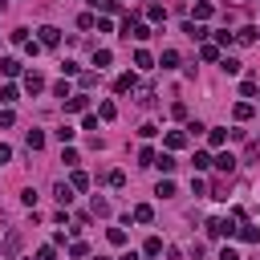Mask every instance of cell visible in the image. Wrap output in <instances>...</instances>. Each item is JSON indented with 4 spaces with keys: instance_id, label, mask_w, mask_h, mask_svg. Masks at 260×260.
<instances>
[{
    "instance_id": "6da1fadb",
    "label": "cell",
    "mask_w": 260,
    "mask_h": 260,
    "mask_svg": "<svg viewBox=\"0 0 260 260\" xmlns=\"http://www.w3.org/2000/svg\"><path fill=\"white\" fill-rule=\"evenodd\" d=\"M232 232H236V215H228V219H223V215L207 219V236H211V240H223V236H232Z\"/></svg>"
},
{
    "instance_id": "7a4b0ae2",
    "label": "cell",
    "mask_w": 260,
    "mask_h": 260,
    "mask_svg": "<svg viewBox=\"0 0 260 260\" xmlns=\"http://www.w3.org/2000/svg\"><path fill=\"white\" fill-rule=\"evenodd\" d=\"M37 41H41L45 49H57V41H61V32H57L53 24H41V28H37Z\"/></svg>"
},
{
    "instance_id": "3957f363",
    "label": "cell",
    "mask_w": 260,
    "mask_h": 260,
    "mask_svg": "<svg viewBox=\"0 0 260 260\" xmlns=\"http://www.w3.org/2000/svg\"><path fill=\"white\" fill-rule=\"evenodd\" d=\"M85 106H89L85 93H69V98H65V114H85Z\"/></svg>"
},
{
    "instance_id": "277c9868",
    "label": "cell",
    "mask_w": 260,
    "mask_h": 260,
    "mask_svg": "<svg viewBox=\"0 0 260 260\" xmlns=\"http://www.w3.org/2000/svg\"><path fill=\"white\" fill-rule=\"evenodd\" d=\"M24 89H28V93H41V89H45V77H41L37 69H28V73H24Z\"/></svg>"
},
{
    "instance_id": "5b68a950",
    "label": "cell",
    "mask_w": 260,
    "mask_h": 260,
    "mask_svg": "<svg viewBox=\"0 0 260 260\" xmlns=\"http://www.w3.org/2000/svg\"><path fill=\"white\" fill-rule=\"evenodd\" d=\"M162 146H167V150H183V146H187V134H183V130H171V134L162 138Z\"/></svg>"
},
{
    "instance_id": "8992f818",
    "label": "cell",
    "mask_w": 260,
    "mask_h": 260,
    "mask_svg": "<svg viewBox=\"0 0 260 260\" xmlns=\"http://www.w3.org/2000/svg\"><path fill=\"white\" fill-rule=\"evenodd\" d=\"M154 167H158L162 175H171V171H175L179 162H175V154H171V150H162V154H154Z\"/></svg>"
},
{
    "instance_id": "52a82bcc",
    "label": "cell",
    "mask_w": 260,
    "mask_h": 260,
    "mask_svg": "<svg viewBox=\"0 0 260 260\" xmlns=\"http://www.w3.org/2000/svg\"><path fill=\"white\" fill-rule=\"evenodd\" d=\"M236 41H240V45H256V41H260V32H256V24H244V28L236 32Z\"/></svg>"
},
{
    "instance_id": "ba28073f",
    "label": "cell",
    "mask_w": 260,
    "mask_h": 260,
    "mask_svg": "<svg viewBox=\"0 0 260 260\" xmlns=\"http://www.w3.org/2000/svg\"><path fill=\"white\" fill-rule=\"evenodd\" d=\"M134 85H138V77H134V73H122V77L114 81V93H130Z\"/></svg>"
},
{
    "instance_id": "9c48e42d",
    "label": "cell",
    "mask_w": 260,
    "mask_h": 260,
    "mask_svg": "<svg viewBox=\"0 0 260 260\" xmlns=\"http://www.w3.org/2000/svg\"><path fill=\"white\" fill-rule=\"evenodd\" d=\"M211 162H215V167H219L223 175H232V171H236V154H228V150H223V154H215Z\"/></svg>"
},
{
    "instance_id": "30bf717a",
    "label": "cell",
    "mask_w": 260,
    "mask_h": 260,
    "mask_svg": "<svg viewBox=\"0 0 260 260\" xmlns=\"http://www.w3.org/2000/svg\"><path fill=\"white\" fill-rule=\"evenodd\" d=\"M53 195H57V203H61V207H69V203H73V187H69V183H57V187H53Z\"/></svg>"
},
{
    "instance_id": "8fae6325",
    "label": "cell",
    "mask_w": 260,
    "mask_h": 260,
    "mask_svg": "<svg viewBox=\"0 0 260 260\" xmlns=\"http://www.w3.org/2000/svg\"><path fill=\"white\" fill-rule=\"evenodd\" d=\"M130 219H138V223H150V219H154V207H150V203H138V207L130 211Z\"/></svg>"
},
{
    "instance_id": "7c38bea8",
    "label": "cell",
    "mask_w": 260,
    "mask_h": 260,
    "mask_svg": "<svg viewBox=\"0 0 260 260\" xmlns=\"http://www.w3.org/2000/svg\"><path fill=\"white\" fill-rule=\"evenodd\" d=\"M183 32H187V37H195V41H203V37H207L203 20H187V24H183Z\"/></svg>"
},
{
    "instance_id": "4fadbf2b",
    "label": "cell",
    "mask_w": 260,
    "mask_h": 260,
    "mask_svg": "<svg viewBox=\"0 0 260 260\" xmlns=\"http://www.w3.org/2000/svg\"><path fill=\"white\" fill-rule=\"evenodd\" d=\"M232 118H236V122H248V118H252V102H236V106H232Z\"/></svg>"
},
{
    "instance_id": "5bb4252c",
    "label": "cell",
    "mask_w": 260,
    "mask_h": 260,
    "mask_svg": "<svg viewBox=\"0 0 260 260\" xmlns=\"http://www.w3.org/2000/svg\"><path fill=\"white\" fill-rule=\"evenodd\" d=\"M0 73H4V77H16V73H20V61H16V57H0Z\"/></svg>"
},
{
    "instance_id": "9a60e30c",
    "label": "cell",
    "mask_w": 260,
    "mask_h": 260,
    "mask_svg": "<svg viewBox=\"0 0 260 260\" xmlns=\"http://www.w3.org/2000/svg\"><path fill=\"white\" fill-rule=\"evenodd\" d=\"M211 12H215V4H211V0H195V20H207Z\"/></svg>"
},
{
    "instance_id": "2e32d148",
    "label": "cell",
    "mask_w": 260,
    "mask_h": 260,
    "mask_svg": "<svg viewBox=\"0 0 260 260\" xmlns=\"http://www.w3.org/2000/svg\"><path fill=\"white\" fill-rule=\"evenodd\" d=\"M24 142H28V150H41V146H45V130H28Z\"/></svg>"
},
{
    "instance_id": "e0dca14e",
    "label": "cell",
    "mask_w": 260,
    "mask_h": 260,
    "mask_svg": "<svg viewBox=\"0 0 260 260\" xmlns=\"http://www.w3.org/2000/svg\"><path fill=\"white\" fill-rule=\"evenodd\" d=\"M69 187H73V191H85V187H89V175H85V171H73V175H69Z\"/></svg>"
},
{
    "instance_id": "ac0fdd59",
    "label": "cell",
    "mask_w": 260,
    "mask_h": 260,
    "mask_svg": "<svg viewBox=\"0 0 260 260\" xmlns=\"http://www.w3.org/2000/svg\"><path fill=\"white\" fill-rule=\"evenodd\" d=\"M236 232H240V240H244V244H256V240H260L256 223H244V228H236Z\"/></svg>"
},
{
    "instance_id": "d6986e66",
    "label": "cell",
    "mask_w": 260,
    "mask_h": 260,
    "mask_svg": "<svg viewBox=\"0 0 260 260\" xmlns=\"http://www.w3.org/2000/svg\"><path fill=\"white\" fill-rule=\"evenodd\" d=\"M146 20H154V24L167 20V8H162V4H146Z\"/></svg>"
},
{
    "instance_id": "ffe728a7",
    "label": "cell",
    "mask_w": 260,
    "mask_h": 260,
    "mask_svg": "<svg viewBox=\"0 0 260 260\" xmlns=\"http://www.w3.org/2000/svg\"><path fill=\"white\" fill-rule=\"evenodd\" d=\"M110 61H114V53H110V49H98V53H93V65H98V73H102Z\"/></svg>"
},
{
    "instance_id": "44dd1931",
    "label": "cell",
    "mask_w": 260,
    "mask_h": 260,
    "mask_svg": "<svg viewBox=\"0 0 260 260\" xmlns=\"http://www.w3.org/2000/svg\"><path fill=\"white\" fill-rule=\"evenodd\" d=\"M134 65H138V69H150V65H154V57H150L146 49H134Z\"/></svg>"
},
{
    "instance_id": "7402d4cb",
    "label": "cell",
    "mask_w": 260,
    "mask_h": 260,
    "mask_svg": "<svg viewBox=\"0 0 260 260\" xmlns=\"http://www.w3.org/2000/svg\"><path fill=\"white\" fill-rule=\"evenodd\" d=\"M158 65H162V69H175V65H179V53H175V49H162Z\"/></svg>"
},
{
    "instance_id": "603a6c76",
    "label": "cell",
    "mask_w": 260,
    "mask_h": 260,
    "mask_svg": "<svg viewBox=\"0 0 260 260\" xmlns=\"http://www.w3.org/2000/svg\"><path fill=\"white\" fill-rule=\"evenodd\" d=\"M114 114H118L114 102H102V106H98V118H102V122H114Z\"/></svg>"
},
{
    "instance_id": "cb8c5ba5",
    "label": "cell",
    "mask_w": 260,
    "mask_h": 260,
    "mask_svg": "<svg viewBox=\"0 0 260 260\" xmlns=\"http://www.w3.org/2000/svg\"><path fill=\"white\" fill-rule=\"evenodd\" d=\"M207 142H211V146H223V142H228V130L211 126V130H207Z\"/></svg>"
},
{
    "instance_id": "d4e9b609",
    "label": "cell",
    "mask_w": 260,
    "mask_h": 260,
    "mask_svg": "<svg viewBox=\"0 0 260 260\" xmlns=\"http://www.w3.org/2000/svg\"><path fill=\"white\" fill-rule=\"evenodd\" d=\"M191 167H195V171H207V167H211V154H207V150H195Z\"/></svg>"
},
{
    "instance_id": "484cf974",
    "label": "cell",
    "mask_w": 260,
    "mask_h": 260,
    "mask_svg": "<svg viewBox=\"0 0 260 260\" xmlns=\"http://www.w3.org/2000/svg\"><path fill=\"white\" fill-rule=\"evenodd\" d=\"M158 252H162V240H158V236H150V240L142 244V256H158Z\"/></svg>"
},
{
    "instance_id": "4316f807",
    "label": "cell",
    "mask_w": 260,
    "mask_h": 260,
    "mask_svg": "<svg viewBox=\"0 0 260 260\" xmlns=\"http://www.w3.org/2000/svg\"><path fill=\"white\" fill-rule=\"evenodd\" d=\"M0 102H4V106L20 102V89H16V85H4V89H0Z\"/></svg>"
},
{
    "instance_id": "83f0119b",
    "label": "cell",
    "mask_w": 260,
    "mask_h": 260,
    "mask_svg": "<svg viewBox=\"0 0 260 260\" xmlns=\"http://www.w3.org/2000/svg\"><path fill=\"white\" fill-rule=\"evenodd\" d=\"M106 240H110L114 248H122V244H126V232H122V228H110V232H106Z\"/></svg>"
},
{
    "instance_id": "f1b7e54d",
    "label": "cell",
    "mask_w": 260,
    "mask_h": 260,
    "mask_svg": "<svg viewBox=\"0 0 260 260\" xmlns=\"http://www.w3.org/2000/svg\"><path fill=\"white\" fill-rule=\"evenodd\" d=\"M199 57H203V61H219V45H203Z\"/></svg>"
},
{
    "instance_id": "f546056e",
    "label": "cell",
    "mask_w": 260,
    "mask_h": 260,
    "mask_svg": "<svg viewBox=\"0 0 260 260\" xmlns=\"http://www.w3.org/2000/svg\"><path fill=\"white\" fill-rule=\"evenodd\" d=\"M154 195H162V199H171V195H175V183H171V179H162V183L154 187Z\"/></svg>"
},
{
    "instance_id": "4dcf8cb0",
    "label": "cell",
    "mask_w": 260,
    "mask_h": 260,
    "mask_svg": "<svg viewBox=\"0 0 260 260\" xmlns=\"http://www.w3.org/2000/svg\"><path fill=\"white\" fill-rule=\"evenodd\" d=\"M102 12H122V0H98Z\"/></svg>"
},
{
    "instance_id": "1f68e13d",
    "label": "cell",
    "mask_w": 260,
    "mask_h": 260,
    "mask_svg": "<svg viewBox=\"0 0 260 260\" xmlns=\"http://www.w3.org/2000/svg\"><path fill=\"white\" fill-rule=\"evenodd\" d=\"M219 65H223V73H232V77H236V73H240V61H236V57H223V61H219Z\"/></svg>"
},
{
    "instance_id": "d6a6232c",
    "label": "cell",
    "mask_w": 260,
    "mask_h": 260,
    "mask_svg": "<svg viewBox=\"0 0 260 260\" xmlns=\"http://www.w3.org/2000/svg\"><path fill=\"white\" fill-rule=\"evenodd\" d=\"M240 93H244V98H256V81L244 77V81H240Z\"/></svg>"
},
{
    "instance_id": "836d02e7",
    "label": "cell",
    "mask_w": 260,
    "mask_h": 260,
    "mask_svg": "<svg viewBox=\"0 0 260 260\" xmlns=\"http://www.w3.org/2000/svg\"><path fill=\"white\" fill-rule=\"evenodd\" d=\"M73 134H77V130H73V126H61V130H57V142H61V146H65V142H73Z\"/></svg>"
},
{
    "instance_id": "e575fe53",
    "label": "cell",
    "mask_w": 260,
    "mask_h": 260,
    "mask_svg": "<svg viewBox=\"0 0 260 260\" xmlns=\"http://www.w3.org/2000/svg\"><path fill=\"white\" fill-rule=\"evenodd\" d=\"M138 162H142V167H154V150L142 146V150H138Z\"/></svg>"
},
{
    "instance_id": "d590c367",
    "label": "cell",
    "mask_w": 260,
    "mask_h": 260,
    "mask_svg": "<svg viewBox=\"0 0 260 260\" xmlns=\"http://www.w3.org/2000/svg\"><path fill=\"white\" fill-rule=\"evenodd\" d=\"M93 24H98L93 12H81V16H77V28H93Z\"/></svg>"
},
{
    "instance_id": "8d00e7d4",
    "label": "cell",
    "mask_w": 260,
    "mask_h": 260,
    "mask_svg": "<svg viewBox=\"0 0 260 260\" xmlns=\"http://www.w3.org/2000/svg\"><path fill=\"white\" fill-rule=\"evenodd\" d=\"M8 41H12V45H24V41H28V32H24V28H12V32H8Z\"/></svg>"
},
{
    "instance_id": "74e56055",
    "label": "cell",
    "mask_w": 260,
    "mask_h": 260,
    "mask_svg": "<svg viewBox=\"0 0 260 260\" xmlns=\"http://www.w3.org/2000/svg\"><path fill=\"white\" fill-rule=\"evenodd\" d=\"M138 134H142V138H154V134H158V126H154V122H142V126H138Z\"/></svg>"
},
{
    "instance_id": "f35d334b",
    "label": "cell",
    "mask_w": 260,
    "mask_h": 260,
    "mask_svg": "<svg viewBox=\"0 0 260 260\" xmlns=\"http://www.w3.org/2000/svg\"><path fill=\"white\" fill-rule=\"evenodd\" d=\"M106 183H110V187H126V175H122V171H110V179H106Z\"/></svg>"
},
{
    "instance_id": "ab89813d",
    "label": "cell",
    "mask_w": 260,
    "mask_h": 260,
    "mask_svg": "<svg viewBox=\"0 0 260 260\" xmlns=\"http://www.w3.org/2000/svg\"><path fill=\"white\" fill-rule=\"evenodd\" d=\"M93 215H110V203H106V199H98V195H93Z\"/></svg>"
},
{
    "instance_id": "60d3db41",
    "label": "cell",
    "mask_w": 260,
    "mask_h": 260,
    "mask_svg": "<svg viewBox=\"0 0 260 260\" xmlns=\"http://www.w3.org/2000/svg\"><path fill=\"white\" fill-rule=\"evenodd\" d=\"M85 252H89V244H81V240H73V244H69V256H85Z\"/></svg>"
},
{
    "instance_id": "b9f144b4",
    "label": "cell",
    "mask_w": 260,
    "mask_h": 260,
    "mask_svg": "<svg viewBox=\"0 0 260 260\" xmlns=\"http://www.w3.org/2000/svg\"><path fill=\"white\" fill-rule=\"evenodd\" d=\"M37 260H57V248H53V244H45V248L37 252Z\"/></svg>"
},
{
    "instance_id": "7bdbcfd3",
    "label": "cell",
    "mask_w": 260,
    "mask_h": 260,
    "mask_svg": "<svg viewBox=\"0 0 260 260\" xmlns=\"http://www.w3.org/2000/svg\"><path fill=\"white\" fill-rule=\"evenodd\" d=\"M61 73H65V77H73V73H81V69H77V61H61Z\"/></svg>"
},
{
    "instance_id": "ee69618b",
    "label": "cell",
    "mask_w": 260,
    "mask_h": 260,
    "mask_svg": "<svg viewBox=\"0 0 260 260\" xmlns=\"http://www.w3.org/2000/svg\"><path fill=\"white\" fill-rule=\"evenodd\" d=\"M53 93H57V98L65 102V98H69V81H57V85H53Z\"/></svg>"
},
{
    "instance_id": "f6af8a7d",
    "label": "cell",
    "mask_w": 260,
    "mask_h": 260,
    "mask_svg": "<svg viewBox=\"0 0 260 260\" xmlns=\"http://www.w3.org/2000/svg\"><path fill=\"white\" fill-rule=\"evenodd\" d=\"M12 122H16V114L12 110H0V126H12Z\"/></svg>"
},
{
    "instance_id": "bcb514c9",
    "label": "cell",
    "mask_w": 260,
    "mask_h": 260,
    "mask_svg": "<svg viewBox=\"0 0 260 260\" xmlns=\"http://www.w3.org/2000/svg\"><path fill=\"white\" fill-rule=\"evenodd\" d=\"M8 158H12V146H8V142H0V167H4Z\"/></svg>"
},
{
    "instance_id": "7dc6e473",
    "label": "cell",
    "mask_w": 260,
    "mask_h": 260,
    "mask_svg": "<svg viewBox=\"0 0 260 260\" xmlns=\"http://www.w3.org/2000/svg\"><path fill=\"white\" fill-rule=\"evenodd\" d=\"M219 260H240V252H236V248H223V252H219Z\"/></svg>"
},
{
    "instance_id": "c3c4849f",
    "label": "cell",
    "mask_w": 260,
    "mask_h": 260,
    "mask_svg": "<svg viewBox=\"0 0 260 260\" xmlns=\"http://www.w3.org/2000/svg\"><path fill=\"white\" fill-rule=\"evenodd\" d=\"M118 260H138V252H126V256H118Z\"/></svg>"
},
{
    "instance_id": "681fc988",
    "label": "cell",
    "mask_w": 260,
    "mask_h": 260,
    "mask_svg": "<svg viewBox=\"0 0 260 260\" xmlns=\"http://www.w3.org/2000/svg\"><path fill=\"white\" fill-rule=\"evenodd\" d=\"M85 4H93V8H98V0H85Z\"/></svg>"
},
{
    "instance_id": "f907efd6",
    "label": "cell",
    "mask_w": 260,
    "mask_h": 260,
    "mask_svg": "<svg viewBox=\"0 0 260 260\" xmlns=\"http://www.w3.org/2000/svg\"><path fill=\"white\" fill-rule=\"evenodd\" d=\"M98 260H102V256H98Z\"/></svg>"
}]
</instances>
